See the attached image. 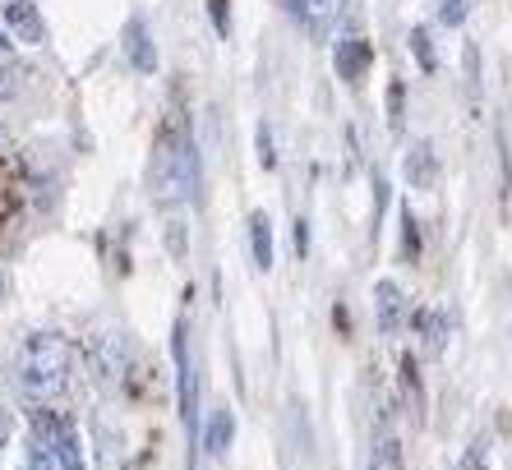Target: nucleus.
I'll use <instances>...</instances> for the list:
<instances>
[{"mask_svg":"<svg viewBox=\"0 0 512 470\" xmlns=\"http://www.w3.org/2000/svg\"><path fill=\"white\" fill-rule=\"evenodd\" d=\"M70 383V341L60 332H33L14 355V388L28 401H56Z\"/></svg>","mask_w":512,"mask_h":470,"instance_id":"f257e3e1","label":"nucleus"},{"mask_svg":"<svg viewBox=\"0 0 512 470\" xmlns=\"http://www.w3.org/2000/svg\"><path fill=\"white\" fill-rule=\"evenodd\" d=\"M157 194L167 203H199L203 199V162L194 148L190 130H180L176 139L157 153Z\"/></svg>","mask_w":512,"mask_h":470,"instance_id":"f03ea898","label":"nucleus"},{"mask_svg":"<svg viewBox=\"0 0 512 470\" xmlns=\"http://www.w3.org/2000/svg\"><path fill=\"white\" fill-rule=\"evenodd\" d=\"M171 360H176V406H180V424H185V434H194V424H199V369H194L190 323H185V318H176V323H171Z\"/></svg>","mask_w":512,"mask_h":470,"instance_id":"7ed1b4c3","label":"nucleus"},{"mask_svg":"<svg viewBox=\"0 0 512 470\" xmlns=\"http://www.w3.org/2000/svg\"><path fill=\"white\" fill-rule=\"evenodd\" d=\"M125 369H130V341H125V332H116V328L93 332L88 337V378H93V388L111 392Z\"/></svg>","mask_w":512,"mask_h":470,"instance_id":"20e7f679","label":"nucleus"},{"mask_svg":"<svg viewBox=\"0 0 512 470\" xmlns=\"http://www.w3.org/2000/svg\"><path fill=\"white\" fill-rule=\"evenodd\" d=\"M37 438L51 447V457H56L60 470H88L84 443H79V429H74L70 420H47V424H37Z\"/></svg>","mask_w":512,"mask_h":470,"instance_id":"39448f33","label":"nucleus"},{"mask_svg":"<svg viewBox=\"0 0 512 470\" xmlns=\"http://www.w3.org/2000/svg\"><path fill=\"white\" fill-rule=\"evenodd\" d=\"M374 323H379L383 337H397L406 323V295H402V286L388 282V277L374 286Z\"/></svg>","mask_w":512,"mask_h":470,"instance_id":"423d86ee","label":"nucleus"},{"mask_svg":"<svg viewBox=\"0 0 512 470\" xmlns=\"http://www.w3.org/2000/svg\"><path fill=\"white\" fill-rule=\"evenodd\" d=\"M203 457L208 461H222L231 452V443H236V415H231V406H213L208 411V424H203Z\"/></svg>","mask_w":512,"mask_h":470,"instance_id":"0eeeda50","label":"nucleus"},{"mask_svg":"<svg viewBox=\"0 0 512 470\" xmlns=\"http://www.w3.org/2000/svg\"><path fill=\"white\" fill-rule=\"evenodd\" d=\"M125 60H130L139 74H157V42L148 33V19L134 14L130 24H125Z\"/></svg>","mask_w":512,"mask_h":470,"instance_id":"6e6552de","label":"nucleus"},{"mask_svg":"<svg viewBox=\"0 0 512 470\" xmlns=\"http://www.w3.org/2000/svg\"><path fill=\"white\" fill-rule=\"evenodd\" d=\"M5 28H10L24 47H42V42H47V24H42V14H37L33 0H10V5H5Z\"/></svg>","mask_w":512,"mask_h":470,"instance_id":"1a4fd4ad","label":"nucleus"},{"mask_svg":"<svg viewBox=\"0 0 512 470\" xmlns=\"http://www.w3.org/2000/svg\"><path fill=\"white\" fill-rule=\"evenodd\" d=\"M333 65H337V79L360 83L365 74H370V65H374V47L365 42V37H342V42H337Z\"/></svg>","mask_w":512,"mask_h":470,"instance_id":"9d476101","label":"nucleus"},{"mask_svg":"<svg viewBox=\"0 0 512 470\" xmlns=\"http://www.w3.org/2000/svg\"><path fill=\"white\" fill-rule=\"evenodd\" d=\"M402 171H406V185L411 189H434V180H439V157H434L429 143H411Z\"/></svg>","mask_w":512,"mask_h":470,"instance_id":"9b49d317","label":"nucleus"},{"mask_svg":"<svg viewBox=\"0 0 512 470\" xmlns=\"http://www.w3.org/2000/svg\"><path fill=\"white\" fill-rule=\"evenodd\" d=\"M250 259L259 272L273 268V222H268V212H250Z\"/></svg>","mask_w":512,"mask_h":470,"instance_id":"f8f14e48","label":"nucleus"},{"mask_svg":"<svg viewBox=\"0 0 512 470\" xmlns=\"http://www.w3.org/2000/svg\"><path fill=\"white\" fill-rule=\"evenodd\" d=\"M286 10H291V19H300V24L310 28V33H323L337 10V0H286Z\"/></svg>","mask_w":512,"mask_h":470,"instance_id":"ddd939ff","label":"nucleus"},{"mask_svg":"<svg viewBox=\"0 0 512 470\" xmlns=\"http://www.w3.org/2000/svg\"><path fill=\"white\" fill-rule=\"evenodd\" d=\"M370 470H406V461H402V443H397V434L379 429V438H374V447H370Z\"/></svg>","mask_w":512,"mask_h":470,"instance_id":"4468645a","label":"nucleus"},{"mask_svg":"<svg viewBox=\"0 0 512 470\" xmlns=\"http://www.w3.org/2000/svg\"><path fill=\"white\" fill-rule=\"evenodd\" d=\"M416 328H420V337H425L429 351H443V341H448V318H443L439 309H425V314H416Z\"/></svg>","mask_w":512,"mask_h":470,"instance_id":"2eb2a0df","label":"nucleus"},{"mask_svg":"<svg viewBox=\"0 0 512 470\" xmlns=\"http://www.w3.org/2000/svg\"><path fill=\"white\" fill-rule=\"evenodd\" d=\"M411 51H416V65L425 74L439 70V56H434V42H429V28H411Z\"/></svg>","mask_w":512,"mask_h":470,"instance_id":"dca6fc26","label":"nucleus"},{"mask_svg":"<svg viewBox=\"0 0 512 470\" xmlns=\"http://www.w3.org/2000/svg\"><path fill=\"white\" fill-rule=\"evenodd\" d=\"M402 388H406V397H411V411H425V392H420V369H416V360L406 355L402 360Z\"/></svg>","mask_w":512,"mask_h":470,"instance_id":"f3484780","label":"nucleus"},{"mask_svg":"<svg viewBox=\"0 0 512 470\" xmlns=\"http://www.w3.org/2000/svg\"><path fill=\"white\" fill-rule=\"evenodd\" d=\"M19 470H60V466H56V457H51V447L33 434V443H28V452H24V466H19Z\"/></svg>","mask_w":512,"mask_h":470,"instance_id":"a211bd4d","label":"nucleus"},{"mask_svg":"<svg viewBox=\"0 0 512 470\" xmlns=\"http://www.w3.org/2000/svg\"><path fill=\"white\" fill-rule=\"evenodd\" d=\"M471 5H476V0H439V24L443 28H462L466 14H471Z\"/></svg>","mask_w":512,"mask_h":470,"instance_id":"6ab92c4d","label":"nucleus"},{"mask_svg":"<svg viewBox=\"0 0 512 470\" xmlns=\"http://www.w3.org/2000/svg\"><path fill=\"white\" fill-rule=\"evenodd\" d=\"M402 106H406V88L402 79L388 83V125H393V134H402Z\"/></svg>","mask_w":512,"mask_h":470,"instance_id":"aec40b11","label":"nucleus"},{"mask_svg":"<svg viewBox=\"0 0 512 470\" xmlns=\"http://www.w3.org/2000/svg\"><path fill=\"white\" fill-rule=\"evenodd\" d=\"M208 19H213L217 37L231 33V0H208Z\"/></svg>","mask_w":512,"mask_h":470,"instance_id":"412c9836","label":"nucleus"},{"mask_svg":"<svg viewBox=\"0 0 512 470\" xmlns=\"http://www.w3.org/2000/svg\"><path fill=\"white\" fill-rule=\"evenodd\" d=\"M402 249H406V259H416V254H420V231H416V217H411V208L402 212Z\"/></svg>","mask_w":512,"mask_h":470,"instance_id":"4be33fe9","label":"nucleus"},{"mask_svg":"<svg viewBox=\"0 0 512 470\" xmlns=\"http://www.w3.org/2000/svg\"><path fill=\"white\" fill-rule=\"evenodd\" d=\"M259 162H263V171H273V166H277V153H273V130H268V125H259Z\"/></svg>","mask_w":512,"mask_h":470,"instance_id":"5701e85b","label":"nucleus"},{"mask_svg":"<svg viewBox=\"0 0 512 470\" xmlns=\"http://www.w3.org/2000/svg\"><path fill=\"white\" fill-rule=\"evenodd\" d=\"M167 249L176 254V259H185V222H180V217L167 226Z\"/></svg>","mask_w":512,"mask_h":470,"instance_id":"b1692460","label":"nucleus"},{"mask_svg":"<svg viewBox=\"0 0 512 470\" xmlns=\"http://www.w3.org/2000/svg\"><path fill=\"white\" fill-rule=\"evenodd\" d=\"M10 438H14V420H10V411L0 406V452L10 447Z\"/></svg>","mask_w":512,"mask_h":470,"instance_id":"393cba45","label":"nucleus"},{"mask_svg":"<svg viewBox=\"0 0 512 470\" xmlns=\"http://www.w3.org/2000/svg\"><path fill=\"white\" fill-rule=\"evenodd\" d=\"M310 249V222H296V254Z\"/></svg>","mask_w":512,"mask_h":470,"instance_id":"a878e982","label":"nucleus"},{"mask_svg":"<svg viewBox=\"0 0 512 470\" xmlns=\"http://www.w3.org/2000/svg\"><path fill=\"white\" fill-rule=\"evenodd\" d=\"M10 79H14V74L0 70V97H10V93H14V83H10Z\"/></svg>","mask_w":512,"mask_h":470,"instance_id":"bb28decb","label":"nucleus"},{"mask_svg":"<svg viewBox=\"0 0 512 470\" xmlns=\"http://www.w3.org/2000/svg\"><path fill=\"white\" fill-rule=\"evenodd\" d=\"M0 51H10V37H5V33H0Z\"/></svg>","mask_w":512,"mask_h":470,"instance_id":"cd10ccee","label":"nucleus"},{"mask_svg":"<svg viewBox=\"0 0 512 470\" xmlns=\"http://www.w3.org/2000/svg\"><path fill=\"white\" fill-rule=\"evenodd\" d=\"M0 295H5V272H0Z\"/></svg>","mask_w":512,"mask_h":470,"instance_id":"c85d7f7f","label":"nucleus"}]
</instances>
